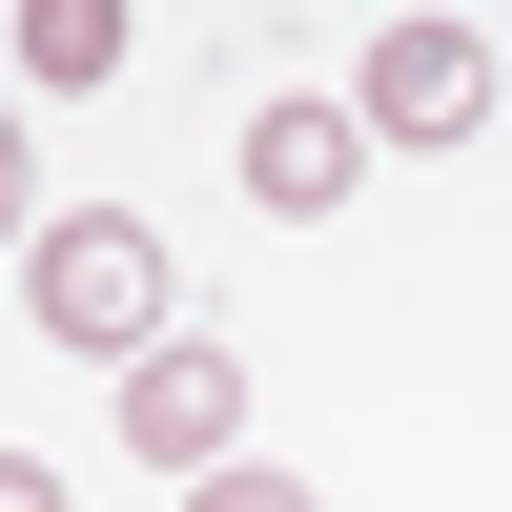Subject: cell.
I'll return each mask as SVG.
<instances>
[{"label": "cell", "mask_w": 512, "mask_h": 512, "mask_svg": "<svg viewBox=\"0 0 512 512\" xmlns=\"http://www.w3.org/2000/svg\"><path fill=\"white\" fill-rule=\"evenodd\" d=\"M21 308H41V349L144 369V349H164V226H123V205H62V226L21 246Z\"/></svg>", "instance_id": "obj_1"}, {"label": "cell", "mask_w": 512, "mask_h": 512, "mask_svg": "<svg viewBox=\"0 0 512 512\" xmlns=\"http://www.w3.org/2000/svg\"><path fill=\"white\" fill-rule=\"evenodd\" d=\"M123 451H164V492H205V472H246V369L205 349V328H164V349L123 369Z\"/></svg>", "instance_id": "obj_2"}, {"label": "cell", "mask_w": 512, "mask_h": 512, "mask_svg": "<svg viewBox=\"0 0 512 512\" xmlns=\"http://www.w3.org/2000/svg\"><path fill=\"white\" fill-rule=\"evenodd\" d=\"M492 123V41L472 21H390L369 41V144H472Z\"/></svg>", "instance_id": "obj_3"}, {"label": "cell", "mask_w": 512, "mask_h": 512, "mask_svg": "<svg viewBox=\"0 0 512 512\" xmlns=\"http://www.w3.org/2000/svg\"><path fill=\"white\" fill-rule=\"evenodd\" d=\"M349 164H369L349 103H246V205H267V226H328V205H349Z\"/></svg>", "instance_id": "obj_4"}, {"label": "cell", "mask_w": 512, "mask_h": 512, "mask_svg": "<svg viewBox=\"0 0 512 512\" xmlns=\"http://www.w3.org/2000/svg\"><path fill=\"white\" fill-rule=\"evenodd\" d=\"M21 82H123V0H21Z\"/></svg>", "instance_id": "obj_5"}, {"label": "cell", "mask_w": 512, "mask_h": 512, "mask_svg": "<svg viewBox=\"0 0 512 512\" xmlns=\"http://www.w3.org/2000/svg\"><path fill=\"white\" fill-rule=\"evenodd\" d=\"M185 512H308V472H205Z\"/></svg>", "instance_id": "obj_6"}, {"label": "cell", "mask_w": 512, "mask_h": 512, "mask_svg": "<svg viewBox=\"0 0 512 512\" xmlns=\"http://www.w3.org/2000/svg\"><path fill=\"white\" fill-rule=\"evenodd\" d=\"M21 144H41V123H21V103H0V246H21Z\"/></svg>", "instance_id": "obj_7"}, {"label": "cell", "mask_w": 512, "mask_h": 512, "mask_svg": "<svg viewBox=\"0 0 512 512\" xmlns=\"http://www.w3.org/2000/svg\"><path fill=\"white\" fill-rule=\"evenodd\" d=\"M0 512H62V472H41V451H0Z\"/></svg>", "instance_id": "obj_8"}]
</instances>
